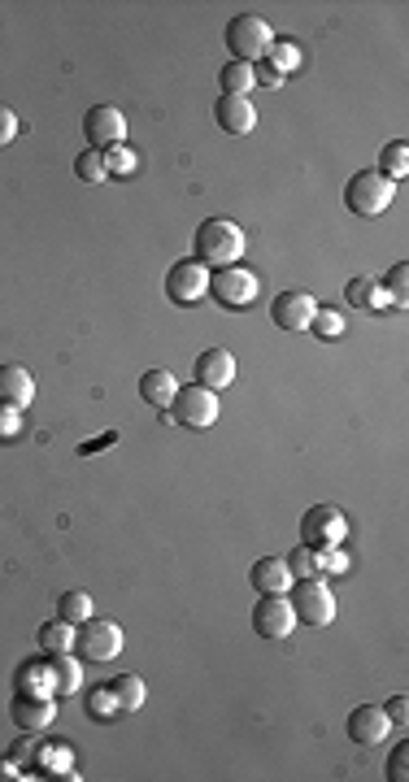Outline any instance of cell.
<instances>
[{
	"label": "cell",
	"instance_id": "cell-16",
	"mask_svg": "<svg viewBox=\"0 0 409 782\" xmlns=\"http://www.w3.org/2000/svg\"><path fill=\"white\" fill-rule=\"evenodd\" d=\"M214 118H218V126L227 135H249L257 126V109L249 105V96H218Z\"/></svg>",
	"mask_w": 409,
	"mask_h": 782
},
{
	"label": "cell",
	"instance_id": "cell-35",
	"mask_svg": "<svg viewBox=\"0 0 409 782\" xmlns=\"http://www.w3.org/2000/svg\"><path fill=\"white\" fill-rule=\"evenodd\" d=\"M22 435V409L0 405V439H18Z\"/></svg>",
	"mask_w": 409,
	"mask_h": 782
},
{
	"label": "cell",
	"instance_id": "cell-12",
	"mask_svg": "<svg viewBox=\"0 0 409 782\" xmlns=\"http://www.w3.org/2000/svg\"><path fill=\"white\" fill-rule=\"evenodd\" d=\"M314 313H318V300L309 292H301V287L279 292L275 305H270V318H275V326H283V331H309Z\"/></svg>",
	"mask_w": 409,
	"mask_h": 782
},
{
	"label": "cell",
	"instance_id": "cell-5",
	"mask_svg": "<svg viewBox=\"0 0 409 782\" xmlns=\"http://www.w3.org/2000/svg\"><path fill=\"white\" fill-rule=\"evenodd\" d=\"M270 40H275V35H270V27L257 14H240V18L227 22V53H231V61L257 66V61L266 57Z\"/></svg>",
	"mask_w": 409,
	"mask_h": 782
},
{
	"label": "cell",
	"instance_id": "cell-30",
	"mask_svg": "<svg viewBox=\"0 0 409 782\" xmlns=\"http://www.w3.org/2000/svg\"><path fill=\"white\" fill-rule=\"evenodd\" d=\"M283 565H288L292 578H318V552L309 544H296L288 557H283Z\"/></svg>",
	"mask_w": 409,
	"mask_h": 782
},
{
	"label": "cell",
	"instance_id": "cell-22",
	"mask_svg": "<svg viewBox=\"0 0 409 782\" xmlns=\"http://www.w3.org/2000/svg\"><path fill=\"white\" fill-rule=\"evenodd\" d=\"M35 639H40V648L48 652V657H57V652H70V648H74V626L57 617V622H44Z\"/></svg>",
	"mask_w": 409,
	"mask_h": 782
},
{
	"label": "cell",
	"instance_id": "cell-14",
	"mask_svg": "<svg viewBox=\"0 0 409 782\" xmlns=\"http://www.w3.org/2000/svg\"><path fill=\"white\" fill-rule=\"evenodd\" d=\"M344 730H349V739L353 743H383L388 739V730H392V717L379 709V704H357V709L349 713V722H344Z\"/></svg>",
	"mask_w": 409,
	"mask_h": 782
},
{
	"label": "cell",
	"instance_id": "cell-19",
	"mask_svg": "<svg viewBox=\"0 0 409 782\" xmlns=\"http://www.w3.org/2000/svg\"><path fill=\"white\" fill-rule=\"evenodd\" d=\"M175 374L170 370H144L140 374V400L144 405H153V409H170V400H175Z\"/></svg>",
	"mask_w": 409,
	"mask_h": 782
},
{
	"label": "cell",
	"instance_id": "cell-6",
	"mask_svg": "<svg viewBox=\"0 0 409 782\" xmlns=\"http://www.w3.org/2000/svg\"><path fill=\"white\" fill-rule=\"evenodd\" d=\"M170 418L179 426H188V431H209V426L218 422V391L209 387H179L175 400H170Z\"/></svg>",
	"mask_w": 409,
	"mask_h": 782
},
{
	"label": "cell",
	"instance_id": "cell-33",
	"mask_svg": "<svg viewBox=\"0 0 409 782\" xmlns=\"http://www.w3.org/2000/svg\"><path fill=\"white\" fill-rule=\"evenodd\" d=\"M318 552V570H327V574H349V557L340 552V544L336 548H314Z\"/></svg>",
	"mask_w": 409,
	"mask_h": 782
},
{
	"label": "cell",
	"instance_id": "cell-28",
	"mask_svg": "<svg viewBox=\"0 0 409 782\" xmlns=\"http://www.w3.org/2000/svg\"><path fill=\"white\" fill-rule=\"evenodd\" d=\"M74 174H79V183H105L109 179V166H105V153H96V148H88V153H79L74 157Z\"/></svg>",
	"mask_w": 409,
	"mask_h": 782
},
{
	"label": "cell",
	"instance_id": "cell-10",
	"mask_svg": "<svg viewBox=\"0 0 409 782\" xmlns=\"http://www.w3.org/2000/svg\"><path fill=\"white\" fill-rule=\"evenodd\" d=\"M83 135H88V144L96 153H109V148H118L127 140V118H122L114 105H96V109H88V118H83Z\"/></svg>",
	"mask_w": 409,
	"mask_h": 782
},
{
	"label": "cell",
	"instance_id": "cell-26",
	"mask_svg": "<svg viewBox=\"0 0 409 782\" xmlns=\"http://www.w3.org/2000/svg\"><path fill=\"white\" fill-rule=\"evenodd\" d=\"M57 617H61V622H70V626L88 622V617H92V596H88V591H66V596L57 600Z\"/></svg>",
	"mask_w": 409,
	"mask_h": 782
},
{
	"label": "cell",
	"instance_id": "cell-31",
	"mask_svg": "<svg viewBox=\"0 0 409 782\" xmlns=\"http://www.w3.org/2000/svg\"><path fill=\"white\" fill-rule=\"evenodd\" d=\"M379 287L388 292L392 305H405V300H409V266H405V261H396V266L388 270V279H383Z\"/></svg>",
	"mask_w": 409,
	"mask_h": 782
},
{
	"label": "cell",
	"instance_id": "cell-21",
	"mask_svg": "<svg viewBox=\"0 0 409 782\" xmlns=\"http://www.w3.org/2000/svg\"><path fill=\"white\" fill-rule=\"evenodd\" d=\"M218 83H222V96H249V87H257L253 66H244V61H227L218 70Z\"/></svg>",
	"mask_w": 409,
	"mask_h": 782
},
{
	"label": "cell",
	"instance_id": "cell-4",
	"mask_svg": "<svg viewBox=\"0 0 409 782\" xmlns=\"http://www.w3.org/2000/svg\"><path fill=\"white\" fill-rule=\"evenodd\" d=\"M288 604H292L296 622H305V626H331L336 622V596H331V587L322 583V578H296Z\"/></svg>",
	"mask_w": 409,
	"mask_h": 782
},
{
	"label": "cell",
	"instance_id": "cell-23",
	"mask_svg": "<svg viewBox=\"0 0 409 782\" xmlns=\"http://www.w3.org/2000/svg\"><path fill=\"white\" fill-rule=\"evenodd\" d=\"M349 305H357V309H383V305H392L388 300V292H383V287L375 283V279H353L349 283Z\"/></svg>",
	"mask_w": 409,
	"mask_h": 782
},
{
	"label": "cell",
	"instance_id": "cell-38",
	"mask_svg": "<svg viewBox=\"0 0 409 782\" xmlns=\"http://www.w3.org/2000/svg\"><path fill=\"white\" fill-rule=\"evenodd\" d=\"M253 83H262V87H279V83H283V74H275V70L266 66V61H257V66H253Z\"/></svg>",
	"mask_w": 409,
	"mask_h": 782
},
{
	"label": "cell",
	"instance_id": "cell-8",
	"mask_svg": "<svg viewBox=\"0 0 409 782\" xmlns=\"http://www.w3.org/2000/svg\"><path fill=\"white\" fill-rule=\"evenodd\" d=\"M344 535H349V522H344L340 509H331V504H314V509H305V517H301V544H309V548H336Z\"/></svg>",
	"mask_w": 409,
	"mask_h": 782
},
{
	"label": "cell",
	"instance_id": "cell-2",
	"mask_svg": "<svg viewBox=\"0 0 409 782\" xmlns=\"http://www.w3.org/2000/svg\"><path fill=\"white\" fill-rule=\"evenodd\" d=\"M74 652L92 665H105L122 652V626L109 617H88V622L74 626Z\"/></svg>",
	"mask_w": 409,
	"mask_h": 782
},
{
	"label": "cell",
	"instance_id": "cell-17",
	"mask_svg": "<svg viewBox=\"0 0 409 782\" xmlns=\"http://www.w3.org/2000/svg\"><path fill=\"white\" fill-rule=\"evenodd\" d=\"M35 400V378L22 365H0V405L27 409Z\"/></svg>",
	"mask_w": 409,
	"mask_h": 782
},
{
	"label": "cell",
	"instance_id": "cell-3",
	"mask_svg": "<svg viewBox=\"0 0 409 782\" xmlns=\"http://www.w3.org/2000/svg\"><path fill=\"white\" fill-rule=\"evenodd\" d=\"M392 196H396V183L383 179L379 170L353 174L349 187H344V205H349V213H357V218H379V213L392 205Z\"/></svg>",
	"mask_w": 409,
	"mask_h": 782
},
{
	"label": "cell",
	"instance_id": "cell-36",
	"mask_svg": "<svg viewBox=\"0 0 409 782\" xmlns=\"http://www.w3.org/2000/svg\"><path fill=\"white\" fill-rule=\"evenodd\" d=\"M405 765H409V743H396L392 756H388V778H392V782H405V778H409Z\"/></svg>",
	"mask_w": 409,
	"mask_h": 782
},
{
	"label": "cell",
	"instance_id": "cell-32",
	"mask_svg": "<svg viewBox=\"0 0 409 782\" xmlns=\"http://www.w3.org/2000/svg\"><path fill=\"white\" fill-rule=\"evenodd\" d=\"M309 331H318L322 339H340V335H344V318H340L336 309H322V305H318L314 322H309Z\"/></svg>",
	"mask_w": 409,
	"mask_h": 782
},
{
	"label": "cell",
	"instance_id": "cell-7",
	"mask_svg": "<svg viewBox=\"0 0 409 782\" xmlns=\"http://www.w3.org/2000/svg\"><path fill=\"white\" fill-rule=\"evenodd\" d=\"M209 296L222 309H249L257 300V274H249L244 266H227V270L209 274Z\"/></svg>",
	"mask_w": 409,
	"mask_h": 782
},
{
	"label": "cell",
	"instance_id": "cell-11",
	"mask_svg": "<svg viewBox=\"0 0 409 782\" xmlns=\"http://www.w3.org/2000/svg\"><path fill=\"white\" fill-rule=\"evenodd\" d=\"M292 626H296V613H292V604L288 596H262L253 604V630L262 639H288L292 635Z\"/></svg>",
	"mask_w": 409,
	"mask_h": 782
},
{
	"label": "cell",
	"instance_id": "cell-29",
	"mask_svg": "<svg viewBox=\"0 0 409 782\" xmlns=\"http://www.w3.org/2000/svg\"><path fill=\"white\" fill-rule=\"evenodd\" d=\"M118 713H122V704L114 696V687H96L88 696V717H92V722H114Z\"/></svg>",
	"mask_w": 409,
	"mask_h": 782
},
{
	"label": "cell",
	"instance_id": "cell-37",
	"mask_svg": "<svg viewBox=\"0 0 409 782\" xmlns=\"http://www.w3.org/2000/svg\"><path fill=\"white\" fill-rule=\"evenodd\" d=\"M14 140H18V113L0 105V148H9Z\"/></svg>",
	"mask_w": 409,
	"mask_h": 782
},
{
	"label": "cell",
	"instance_id": "cell-25",
	"mask_svg": "<svg viewBox=\"0 0 409 782\" xmlns=\"http://www.w3.org/2000/svg\"><path fill=\"white\" fill-rule=\"evenodd\" d=\"M379 174H383V179H392V183L409 174V144H405V140H392V144L379 153Z\"/></svg>",
	"mask_w": 409,
	"mask_h": 782
},
{
	"label": "cell",
	"instance_id": "cell-27",
	"mask_svg": "<svg viewBox=\"0 0 409 782\" xmlns=\"http://www.w3.org/2000/svg\"><path fill=\"white\" fill-rule=\"evenodd\" d=\"M114 696H118V704H122V713H135L144 704V683H140V674H118L114 683Z\"/></svg>",
	"mask_w": 409,
	"mask_h": 782
},
{
	"label": "cell",
	"instance_id": "cell-34",
	"mask_svg": "<svg viewBox=\"0 0 409 782\" xmlns=\"http://www.w3.org/2000/svg\"><path fill=\"white\" fill-rule=\"evenodd\" d=\"M105 166H109V174H131L135 170V153H131V148H109V153H105Z\"/></svg>",
	"mask_w": 409,
	"mask_h": 782
},
{
	"label": "cell",
	"instance_id": "cell-13",
	"mask_svg": "<svg viewBox=\"0 0 409 782\" xmlns=\"http://www.w3.org/2000/svg\"><path fill=\"white\" fill-rule=\"evenodd\" d=\"M9 717H14V726L18 730H44L48 722L57 717V704H53V696L48 691H18L14 696V704H9Z\"/></svg>",
	"mask_w": 409,
	"mask_h": 782
},
{
	"label": "cell",
	"instance_id": "cell-9",
	"mask_svg": "<svg viewBox=\"0 0 409 782\" xmlns=\"http://www.w3.org/2000/svg\"><path fill=\"white\" fill-rule=\"evenodd\" d=\"M166 296L175 300V305H196V300H205L209 296V266H201V261H179V266H170Z\"/></svg>",
	"mask_w": 409,
	"mask_h": 782
},
{
	"label": "cell",
	"instance_id": "cell-20",
	"mask_svg": "<svg viewBox=\"0 0 409 782\" xmlns=\"http://www.w3.org/2000/svg\"><path fill=\"white\" fill-rule=\"evenodd\" d=\"M48 678H53V696H70L83 683V665L70 652H57V657H48Z\"/></svg>",
	"mask_w": 409,
	"mask_h": 782
},
{
	"label": "cell",
	"instance_id": "cell-18",
	"mask_svg": "<svg viewBox=\"0 0 409 782\" xmlns=\"http://www.w3.org/2000/svg\"><path fill=\"white\" fill-rule=\"evenodd\" d=\"M249 583L262 591V596H279V591H288L292 574H288V565H283V557H262V561H253Z\"/></svg>",
	"mask_w": 409,
	"mask_h": 782
},
{
	"label": "cell",
	"instance_id": "cell-39",
	"mask_svg": "<svg viewBox=\"0 0 409 782\" xmlns=\"http://www.w3.org/2000/svg\"><path fill=\"white\" fill-rule=\"evenodd\" d=\"M383 713H388L392 722H405V717H409V700H405V696H392V700H388V709H383Z\"/></svg>",
	"mask_w": 409,
	"mask_h": 782
},
{
	"label": "cell",
	"instance_id": "cell-15",
	"mask_svg": "<svg viewBox=\"0 0 409 782\" xmlns=\"http://www.w3.org/2000/svg\"><path fill=\"white\" fill-rule=\"evenodd\" d=\"M192 370H196V383L209 387V391H222V387L235 383V357L227 348H205Z\"/></svg>",
	"mask_w": 409,
	"mask_h": 782
},
{
	"label": "cell",
	"instance_id": "cell-1",
	"mask_svg": "<svg viewBox=\"0 0 409 782\" xmlns=\"http://www.w3.org/2000/svg\"><path fill=\"white\" fill-rule=\"evenodd\" d=\"M196 261L201 266H218V270H227L235 266V261L244 257V231L235 226L231 218H209L196 226Z\"/></svg>",
	"mask_w": 409,
	"mask_h": 782
},
{
	"label": "cell",
	"instance_id": "cell-24",
	"mask_svg": "<svg viewBox=\"0 0 409 782\" xmlns=\"http://www.w3.org/2000/svg\"><path fill=\"white\" fill-rule=\"evenodd\" d=\"M266 66L275 70V74H292L296 66H301V48H296V40H270L266 48Z\"/></svg>",
	"mask_w": 409,
	"mask_h": 782
}]
</instances>
